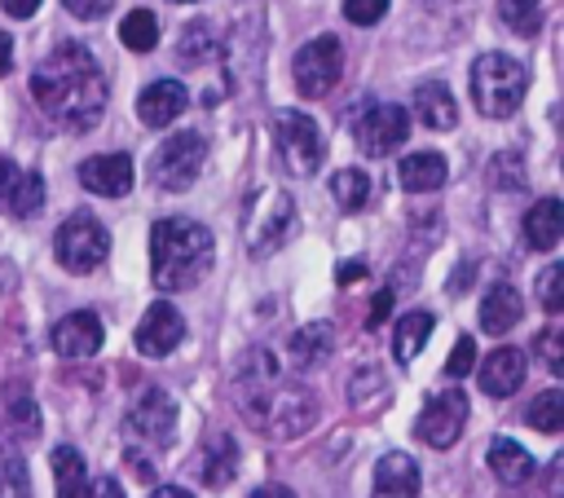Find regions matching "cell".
Segmentation results:
<instances>
[{"label":"cell","mask_w":564,"mask_h":498,"mask_svg":"<svg viewBox=\"0 0 564 498\" xmlns=\"http://www.w3.org/2000/svg\"><path fill=\"white\" fill-rule=\"evenodd\" d=\"M234 405L238 414L273 436V441H295L317 423V397L304 383H291L282 375V361L269 348H251L234 375Z\"/></svg>","instance_id":"cell-1"},{"label":"cell","mask_w":564,"mask_h":498,"mask_svg":"<svg viewBox=\"0 0 564 498\" xmlns=\"http://www.w3.org/2000/svg\"><path fill=\"white\" fill-rule=\"evenodd\" d=\"M31 97L35 106L66 132H88L101 123L110 101V79L101 62L84 44H57L35 71H31Z\"/></svg>","instance_id":"cell-2"},{"label":"cell","mask_w":564,"mask_h":498,"mask_svg":"<svg viewBox=\"0 0 564 498\" xmlns=\"http://www.w3.org/2000/svg\"><path fill=\"white\" fill-rule=\"evenodd\" d=\"M216 260L212 229L189 216H163L150 229V282L159 291H194Z\"/></svg>","instance_id":"cell-3"},{"label":"cell","mask_w":564,"mask_h":498,"mask_svg":"<svg viewBox=\"0 0 564 498\" xmlns=\"http://www.w3.org/2000/svg\"><path fill=\"white\" fill-rule=\"evenodd\" d=\"M529 93V71L511 53H480L471 62V106L485 119H511Z\"/></svg>","instance_id":"cell-4"},{"label":"cell","mask_w":564,"mask_h":498,"mask_svg":"<svg viewBox=\"0 0 564 498\" xmlns=\"http://www.w3.org/2000/svg\"><path fill=\"white\" fill-rule=\"evenodd\" d=\"M295 234V198L282 185H256L247 194V212H242V242L256 260L273 256L286 238Z\"/></svg>","instance_id":"cell-5"},{"label":"cell","mask_w":564,"mask_h":498,"mask_svg":"<svg viewBox=\"0 0 564 498\" xmlns=\"http://www.w3.org/2000/svg\"><path fill=\"white\" fill-rule=\"evenodd\" d=\"M53 256H57V264H62L66 273H93V269H101L106 256H110V234H106V225H101L97 216L75 212V216H66V220L57 225V234H53Z\"/></svg>","instance_id":"cell-6"},{"label":"cell","mask_w":564,"mask_h":498,"mask_svg":"<svg viewBox=\"0 0 564 498\" xmlns=\"http://www.w3.org/2000/svg\"><path fill=\"white\" fill-rule=\"evenodd\" d=\"M203 163H207V137H203V132H176V137H167V141L154 150V159H150V181H154L159 190H167V194H181V190H189V185L198 181Z\"/></svg>","instance_id":"cell-7"},{"label":"cell","mask_w":564,"mask_h":498,"mask_svg":"<svg viewBox=\"0 0 564 498\" xmlns=\"http://www.w3.org/2000/svg\"><path fill=\"white\" fill-rule=\"evenodd\" d=\"M273 141H278V154H282L291 176H313L322 167V159H326L322 128L304 110H282L273 119Z\"/></svg>","instance_id":"cell-8"},{"label":"cell","mask_w":564,"mask_h":498,"mask_svg":"<svg viewBox=\"0 0 564 498\" xmlns=\"http://www.w3.org/2000/svg\"><path fill=\"white\" fill-rule=\"evenodd\" d=\"M467 414H471L467 392H463V388H441V392H432V397L423 401V410H419V419H414V436H419L423 445H432V450H449V445L463 436Z\"/></svg>","instance_id":"cell-9"},{"label":"cell","mask_w":564,"mask_h":498,"mask_svg":"<svg viewBox=\"0 0 564 498\" xmlns=\"http://www.w3.org/2000/svg\"><path fill=\"white\" fill-rule=\"evenodd\" d=\"M344 75V44L335 35H317L308 40L295 62H291V79L300 88V97H326Z\"/></svg>","instance_id":"cell-10"},{"label":"cell","mask_w":564,"mask_h":498,"mask_svg":"<svg viewBox=\"0 0 564 498\" xmlns=\"http://www.w3.org/2000/svg\"><path fill=\"white\" fill-rule=\"evenodd\" d=\"M176 423H181V405H176V397H172L167 388H159V383H145V388L132 397V405H128V432H132L137 441H145V445H172Z\"/></svg>","instance_id":"cell-11"},{"label":"cell","mask_w":564,"mask_h":498,"mask_svg":"<svg viewBox=\"0 0 564 498\" xmlns=\"http://www.w3.org/2000/svg\"><path fill=\"white\" fill-rule=\"evenodd\" d=\"M410 137V115L405 106H392V101H375L366 106L357 119H352V141L366 159H388L401 141Z\"/></svg>","instance_id":"cell-12"},{"label":"cell","mask_w":564,"mask_h":498,"mask_svg":"<svg viewBox=\"0 0 564 498\" xmlns=\"http://www.w3.org/2000/svg\"><path fill=\"white\" fill-rule=\"evenodd\" d=\"M132 181H137V167H132V159L123 150L93 154V159L79 163V185L88 194H97V198H123L132 190Z\"/></svg>","instance_id":"cell-13"},{"label":"cell","mask_w":564,"mask_h":498,"mask_svg":"<svg viewBox=\"0 0 564 498\" xmlns=\"http://www.w3.org/2000/svg\"><path fill=\"white\" fill-rule=\"evenodd\" d=\"M181 339H185L181 313H176L167 300L150 304L145 317H141V326H137V353H145V357H167Z\"/></svg>","instance_id":"cell-14"},{"label":"cell","mask_w":564,"mask_h":498,"mask_svg":"<svg viewBox=\"0 0 564 498\" xmlns=\"http://www.w3.org/2000/svg\"><path fill=\"white\" fill-rule=\"evenodd\" d=\"M101 339H106V331H101V317H97L93 308H75V313H66V317L53 326V348H57L62 357H70V361L93 357V353L101 348Z\"/></svg>","instance_id":"cell-15"},{"label":"cell","mask_w":564,"mask_h":498,"mask_svg":"<svg viewBox=\"0 0 564 498\" xmlns=\"http://www.w3.org/2000/svg\"><path fill=\"white\" fill-rule=\"evenodd\" d=\"M185 106H189V93H185L181 79H154V84H145L141 97H137V119H141L145 128H167V123L181 119Z\"/></svg>","instance_id":"cell-16"},{"label":"cell","mask_w":564,"mask_h":498,"mask_svg":"<svg viewBox=\"0 0 564 498\" xmlns=\"http://www.w3.org/2000/svg\"><path fill=\"white\" fill-rule=\"evenodd\" d=\"M194 472L203 485H229L238 476V441L229 432H207L194 450Z\"/></svg>","instance_id":"cell-17"},{"label":"cell","mask_w":564,"mask_h":498,"mask_svg":"<svg viewBox=\"0 0 564 498\" xmlns=\"http://www.w3.org/2000/svg\"><path fill=\"white\" fill-rule=\"evenodd\" d=\"M524 370H529V361H524V348H511V344H502V348H494L485 361H480V388L489 392V397H511L520 383H524Z\"/></svg>","instance_id":"cell-18"},{"label":"cell","mask_w":564,"mask_h":498,"mask_svg":"<svg viewBox=\"0 0 564 498\" xmlns=\"http://www.w3.org/2000/svg\"><path fill=\"white\" fill-rule=\"evenodd\" d=\"M410 106H414L419 123L432 128V132H445V128L458 123V101H454V93H449L441 79H423V84H414Z\"/></svg>","instance_id":"cell-19"},{"label":"cell","mask_w":564,"mask_h":498,"mask_svg":"<svg viewBox=\"0 0 564 498\" xmlns=\"http://www.w3.org/2000/svg\"><path fill=\"white\" fill-rule=\"evenodd\" d=\"M419 494V463L401 450L375 463V494L370 498H414Z\"/></svg>","instance_id":"cell-20"},{"label":"cell","mask_w":564,"mask_h":498,"mask_svg":"<svg viewBox=\"0 0 564 498\" xmlns=\"http://www.w3.org/2000/svg\"><path fill=\"white\" fill-rule=\"evenodd\" d=\"M476 317H480V331H489V335H507V331L524 317V300H520V291H516L511 282H494V286L485 291Z\"/></svg>","instance_id":"cell-21"},{"label":"cell","mask_w":564,"mask_h":498,"mask_svg":"<svg viewBox=\"0 0 564 498\" xmlns=\"http://www.w3.org/2000/svg\"><path fill=\"white\" fill-rule=\"evenodd\" d=\"M445 176H449V167H445V159H441L436 150H414V154H405L401 167H397V181H401V190H410V194L441 190Z\"/></svg>","instance_id":"cell-22"},{"label":"cell","mask_w":564,"mask_h":498,"mask_svg":"<svg viewBox=\"0 0 564 498\" xmlns=\"http://www.w3.org/2000/svg\"><path fill=\"white\" fill-rule=\"evenodd\" d=\"M560 234H564L560 198H538V203L524 212V242H529L533 251H555V247H560Z\"/></svg>","instance_id":"cell-23"},{"label":"cell","mask_w":564,"mask_h":498,"mask_svg":"<svg viewBox=\"0 0 564 498\" xmlns=\"http://www.w3.org/2000/svg\"><path fill=\"white\" fill-rule=\"evenodd\" d=\"M432 331H436V317L427 308H410L405 317H397V326H392V353H397V361L410 366L423 353V344L432 339Z\"/></svg>","instance_id":"cell-24"},{"label":"cell","mask_w":564,"mask_h":498,"mask_svg":"<svg viewBox=\"0 0 564 498\" xmlns=\"http://www.w3.org/2000/svg\"><path fill=\"white\" fill-rule=\"evenodd\" d=\"M489 472L502 485H524L538 472V463H533V454L524 445H516L511 436H498V441H489Z\"/></svg>","instance_id":"cell-25"},{"label":"cell","mask_w":564,"mask_h":498,"mask_svg":"<svg viewBox=\"0 0 564 498\" xmlns=\"http://www.w3.org/2000/svg\"><path fill=\"white\" fill-rule=\"evenodd\" d=\"M330 357V331L322 326V322H308V326H300L291 339H286V361L295 366V370H313V366H322Z\"/></svg>","instance_id":"cell-26"},{"label":"cell","mask_w":564,"mask_h":498,"mask_svg":"<svg viewBox=\"0 0 564 498\" xmlns=\"http://www.w3.org/2000/svg\"><path fill=\"white\" fill-rule=\"evenodd\" d=\"M53 485H57V498H84L88 494V463L75 445H57L53 450Z\"/></svg>","instance_id":"cell-27"},{"label":"cell","mask_w":564,"mask_h":498,"mask_svg":"<svg viewBox=\"0 0 564 498\" xmlns=\"http://www.w3.org/2000/svg\"><path fill=\"white\" fill-rule=\"evenodd\" d=\"M220 53V35H216V26L207 22V18H194L185 31H181V44H176V62H185V66H198V62H207V57H216Z\"/></svg>","instance_id":"cell-28"},{"label":"cell","mask_w":564,"mask_h":498,"mask_svg":"<svg viewBox=\"0 0 564 498\" xmlns=\"http://www.w3.org/2000/svg\"><path fill=\"white\" fill-rule=\"evenodd\" d=\"M40 203H44V176H40V172H18L0 207H4L9 216L26 220V216H35V212H40Z\"/></svg>","instance_id":"cell-29"},{"label":"cell","mask_w":564,"mask_h":498,"mask_svg":"<svg viewBox=\"0 0 564 498\" xmlns=\"http://www.w3.org/2000/svg\"><path fill=\"white\" fill-rule=\"evenodd\" d=\"M119 40H123V48H132V53H150V48L159 44V18H154L150 9H132V13H123V22H119Z\"/></svg>","instance_id":"cell-30"},{"label":"cell","mask_w":564,"mask_h":498,"mask_svg":"<svg viewBox=\"0 0 564 498\" xmlns=\"http://www.w3.org/2000/svg\"><path fill=\"white\" fill-rule=\"evenodd\" d=\"M330 194H335V203H339L344 212H361L366 198H370V176H366L361 167H339V172L330 176Z\"/></svg>","instance_id":"cell-31"},{"label":"cell","mask_w":564,"mask_h":498,"mask_svg":"<svg viewBox=\"0 0 564 498\" xmlns=\"http://www.w3.org/2000/svg\"><path fill=\"white\" fill-rule=\"evenodd\" d=\"M498 22H502L511 35L533 40L538 26H542V4H538V0H498Z\"/></svg>","instance_id":"cell-32"},{"label":"cell","mask_w":564,"mask_h":498,"mask_svg":"<svg viewBox=\"0 0 564 498\" xmlns=\"http://www.w3.org/2000/svg\"><path fill=\"white\" fill-rule=\"evenodd\" d=\"M0 498H31L26 463L9 441H0Z\"/></svg>","instance_id":"cell-33"},{"label":"cell","mask_w":564,"mask_h":498,"mask_svg":"<svg viewBox=\"0 0 564 498\" xmlns=\"http://www.w3.org/2000/svg\"><path fill=\"white\" fill-rule=\"evenodd\" d=\"M524 419H529V427H538V432H560V427H564V392H560V388L538 392Z\"/></svg>","instance_id":"cell-34"},{"label":"cell","mask_w":564,"mask_h":498,"mask_svg":"<svg viewBox=\"0 0 564 498\" xmlns=\"http://www.w3.org/2000/svg\"><path fill=\"white\" fill-rule=\"evenodd\" d=\"M485 172H489V185L494 190H524V159L516 150H498Z\"/></svg>","instance_id":"cell-35"},{"label":"cell","mask_w":564,"mask_h":498,"mask_svg":"<svg viewBox=\"0 0 564 498\" xmlns=\"http://www.w3.org/2000/svg\"><path fill=\"white\" fill-rule=\"evenodd\" d=\"M4 410L13 414V423H22V432H35L40 427V410H35L26 383H9L4 388Z\"/></svg>","instance_id":"cell-36"},{"label":"cell","mask_w":564,"mask_h":498,"mask_svg":"<svg viewBox=\"0 0 564 498\" xmlns=\"http://www.w3.org/2000/svg\"><path fill=\"white\" fill-rule=\"evenodd\" d=\"M538 300H542V308L551 313V317H560L564 313V269L551 260L546 269H542V278H538Z\"/></svg>","instance_id":"cell-37"},{"label":"cell","mask_w":564,"mask_h":498,"mask_svg":"<svg viewBox=\"0 0 564 498\" xmlns=\"http://www.w3.org/2000/svg\"><path fill=\"white\" fill-rule=\"evenodd\" d=\"M533 348L542 353L546 370H551V375L560 379V370H564V357H560V353H564V331H560V322H551V326H546V331H542V335L533 339Z\"/></svg>","instance_id":"cell-38"},{"label":"cell","mask_w":564,"mask_h":498,"mask_svg":"<svg viewBox=\"0 0 564 498\" xmlns=\"http://www.w3.org/2000/svg\"><path fill=\"white\" fill-rule=\"evenodd\" d=\"M471 370H476V339L471 335H458L454 348H449V357H445V375L449 379H463Z\"/></svg>","instance_id":"cell-39"},{"label":"cell","mask_w":564,"mask_h":498,"mask_svg":"<svg viewBox=\"0 0 564 498\" xmlns=\"http://www.w3.org/2000/svg\"><path fill=\"white\" fill-rule=\"evenodd\" d=\"M388 13V0H344V18L357 26H375Z\"/></svg>","instance_id":"cell-40"},{"label":"cell","mask_w":564,"mask_h":498,"mask_svg":"<svg viewBox=\"0 0 564 498\" xmlns=\"http://www.w3.org/2000/svg\"><path fill=\"white\" fill-rule=\"evenodd\" d=\"M66 4V13H75L79 22H93V18H101L106 9H110V0H62Z\"/></svg>","instance_id":"cell-41"},{"label":"cell","mask_w":564,"mask_h":498,"mask_svg":"<svg viewBox=\"0 0 564 498\" xmlns=\"http://www.w3.org/2000/svg\"><path fill=\"white\" fill-rule=\"evenodd\" d=\"M84 498H128V494L119 489V480L97 476V480H88V494H84Z\"/></svg>","instance_id":"cell-42"},{"label":"cell","mask_w":564,"mask_h":498,"mask_svg":"<svg viewBox=\"0 0 564 498\" xmlns=\"http://www.w3.org/2000/svg\"><path fill=\"white\" fill-rule=\"evenodd\" d=\"M361 278H366V264H361V260H344V264L335 269V282H339V286H352V282H361Z\"/></svg>","instance_id":"cell-43"},{"label":"cell","mask_w":564,"mask_h":498,"mask_svg":"<svg viewBox=\"0 0 564 498\" xmlns=\"http://www.w3.org/2000/svg\"><path fill=\"white\" fill-rule=\"evenodd\" d=\"M123 458H128V472H132L137 480H154V463H150V458H141L137 450H128Z\"/></svg>","instance_id":"cell-44"},{"label":"cell","mask_w":564,"mask_h":498,"mask_svg":"<svg viewBox=\"0 0 564 498\" xmlns=\"http://www.w3.org/2000/svg\"><path fill=\"white\" fill-rule=\"evenodd\" d=\"M388 304H392V286H383V291L375 295V304H370V317H366V322H370V326H379V322L388 317Z\"/></svg>","instance_id":"cell-45"},{"label":"cell","mask_w":564,"mask_h":498,"mask_svg":"<svg viewBox=\"0 0 564 498\" xmlns=\"http://www.w3.org/2000/svg\"><path fill=\"white\" fill-rule=\"evenodd\" d=\"M0 4H4L9 18H31V13L40 9V0H0Z\"/></svg>","instance_id":"cell-46"},{"label":"cell","mask_w":564,"mask_h":498,"mask_svg":"<svg viewBox=\"0 0 564 498\" xmlns=\"http://www.w3.org/2000/svg\"><path fill=\"white\" fill-rule=\"evenodd\" d=\"M13 176H18V163H9V159H0V203H4V194H9V185H13Z\"/></svg>","instance_id":"cell-47"},{"label":"cell","mask_w":564,"mask_h":498,"mask_svg":"<svg viewBox=\"0 0 564 498\" xmlns=\"http://www.w3.org/2000/svg\"><path fill=\"white\" fill-rule=\"evenodd\" d=\"M13 71V40L0 31V75H9Z\"/></svg>","instance_id":"cell-48"},{"label":"cell","mask_w":564,"mask_h":498,"mask_svg":"<svg viewBox=\"0 0 564 498\" xmlns=\"http://www.w3.org/2000/svg\"><path fill=\"white\" fill-rule=\"evenodd\" d=\"M150 498H194L189 489H181V485H154L150 489Z\"/></svg>","instance_id":"cell-49"},{"label":"cell","mask_w":564,"mask_h":498,"mask_svg":"<svg viewBox=\"0 0 564 498\" xmlns=\"http://www.w3.org/2000/svg\"><path fill=\"white\" fill-rule=\"evenodd\" d=\"M251 498H295V494H291L286 485H260V489H256Z\"/></svg>","instance_id":"cell-50"}]
</instances>
